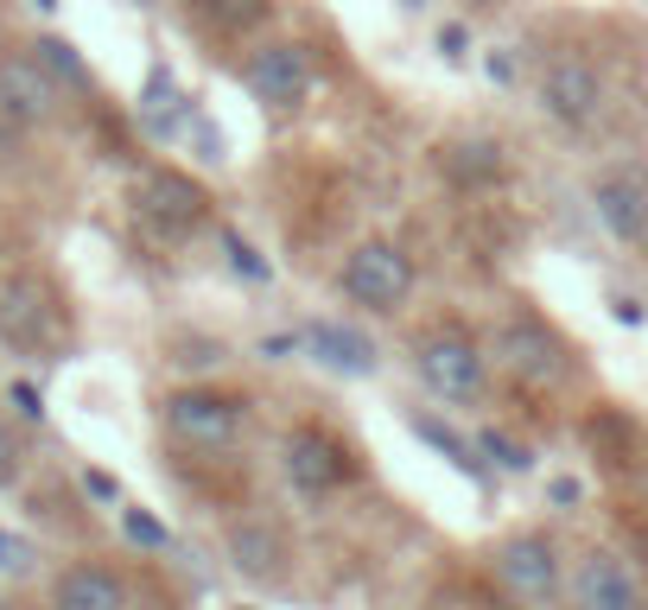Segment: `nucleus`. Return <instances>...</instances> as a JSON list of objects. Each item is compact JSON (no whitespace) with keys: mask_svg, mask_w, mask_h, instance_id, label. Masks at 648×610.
Here are the masks:
<instances>
[{"mask_svg":"<svg viewBox=\"0 0 648 610\" xmlns=\"http://www.w3.org/2000/svg\"><path fill=\"white\" fill-rule=\"evenodd\" d=\"M413 375L439 400H477L490 388V357L458 319H439L413 337Z\"/></svg>","mask_w":648,"mask_h":610,"instance_id":"nucleus-1","label":"nucleus"},{"mask_svg":"<svg viewBox=\"0 0 648 610\" xmlns=\"http://www.w3.org/2000/svg\"><path fill=\"white\" fill-rule=\"evenodd\" d=\"M159 420L179 445H197V452H229L242 432H249L254 407L249 395L236 388H172L159 400Z\"/></svg>","mask_w":648,"mask_h":610,"instance_id":"nucleus-2","label":"nucleus"},{"mask_svg":"<svg viewBox=\"0 0 648 610\" xmlns=\"http://www.w3.org/2000/svg\"><path fill=\"white\" fill-rule=\"evenodd\" d=\"M337 287L350 306L362 312H400L407 299H413V254L400 249V242H382V236H369L357 249L344 254V267H337Z\"/></svg>","mask_w":648,"mask_h":610,"instance_id":"nucleus-3","label":"nucleus"},{"mask_svg":"<svg viewBox=\"0 0 648 610\" xmlns=\"http://www.w3.org/2000/svg\"><path fill=\"white\" fill-rule=\"evenodd\" d=\"M134 216L159 242H191L211 229V191L179 172V166H153L141 184H134Z\"/></svg>","mask_w":648,"mask_h":610,"instance_id":"nucleus-4","label":"nucleus"},{"mask_svg":"<svg viewBox=\"0 0 648 610\" xmlns=\"http://www.w3.org/2000/svg\"><path fill=\"white\" fill-rule=\"evenodd\" d=\"M535 96H540V115L566 134H585L598 128L604 115V71L585 58V51H553L535 76Z\"/></svg>","mask_w":648,"mask_h":610,"instance_id":"nucleus-5","label":"nucleus"},{"mask_svg":"<svg viewBox=\"0 0 648 610\" xmlns=\"http://www.w3.org/2000/svg\"><path fill=\"white\" fill-rule=\"evenodd\" d=\"M280 470L299 497H337L357 477V452L324 427H292L280 439Z\"/></svg>","mask_w":648,"mask_h":610,"instance_id":"nucleus-6","label":"nucleus"},{"mask_svg":"<svg viewBox=\"0 0 648 610\" xmlns=\"http://www.w3.org/2000/svg\"><path fill=\"white\" fill-rule=\"evenodd\" d=\"M496 357H503L521 382H535V388H560V382L573 375V344L547 319H535V312H515V319L496 331Z\"/></svg>","mask_w":648,"mask_h":610,"instance_id":"nucleus-7","label":"nucleus"},{"mask_svg":"<svg viewBox=\"0 0 648 610\" xmlns=\"http://www.w3.org/2000/svg\"><path fill=\"white\" fill-rule=\"evenodd\" d=\"M496 578H503L508 598L547 610L560 591H566V573H560V547H553V535H540V528L508 535L503 547H496Z\"/></svg>","mask_w":648,"mask_h":610,"instance_id":"nucleus-8","label":"nucleus"},{"mask_svg":"<svg viewBox=\"0 0 648 610\" xmlns=\"http://www.w3.org/2000/svg\"><path fill=\"white\" fill-rule=\"evenodd\" d=\"M591 211L616 242L643 249L648 242V166L643 159H611L604 172H591Z\"/></svg>","mask_w":648,"mask_h":610,"instance_id":"nucleus-9","label":"nucleus"},{"mask_svg":"<svg viewBox=\"0 0 648 610\" xmlns=\"http://www.w3.org/2000/svg\"><path fill=\"white\" fill-rule=\"evenodd\" d=\"M242 76H249L261 108H299L312 96V51L299 38H261L249 51V64H242Z\"/></svg>","mask_w":648,"mask_h":610,"instance_id":"nucleus-10","label":"nucleus"},{"mask_svg":"<svg viewBox=\"0 0 648 610\" xmlns=\"http://www.w3.org/2000/svg\"><path fill=\"white\" fill-rule=\"evenodd\" d=\"M566 605L573 610H643V585H636V573L616 560L611 547H591V553H578L573 573H566Z\"/></svg>","mask_w":648,"mask_h":610,"instance_id":"nucleus-11","label":"nucleus"},{"mask_svg":"<svg viewBox=\"0 0 648 610\" xmlns=\"http://www.w3.org/2000/svg\"><path fill=\"white\" fill-rule=\"evenodd\" d=\"M0 337L20 344V350H45L58 337V306L38 274H13L0 280Z\"/></svg>","mask_w":648,"mask_h":610,"instance_id":"nucleus-12","label":"nucleus"},{"mask_svg":"<svg viewBox=\"0 0 648 610\" xmlns=\"http://www.w3.org/2000/svg\"><path fill=\"white\" fill-rule=\"evenodd\" d=\"M0 108H7L20 128L58 115V83H51V71L38 64L33 51H7V58H0Z\"/></svg>","mask_w":648,"mask_h":610,"instance_id":"nucleus-13","label":"nucleus"},{"mask_svg":"<svg viewBox=\"0 0 648 610\" xmlns=\"http://www.w3.org/2000/svg\"><path fill=\"white\" fill-rule=\"evenodd\" d=\"M51 605L58 610H134V598H128V578L115 573V566H103V560H76V566L58 573Z\"/></svg>","mask_w":648,"mask_h":610,"instance_id":"nucleus-14","label":"nucleus"},{"mask_svg":"<svg viewBox=\"0 0 648 610\" xmlns=\"http://www.w3.org/2000/svg\"><path fill=\"white\" fill-rule=\"evenodd\" d=\"M299 344H305L324 369H337V375H375V362H382V357H375V344H369L362 331L331 324V319H312L305 331H299Z\"/></svg>","mask_w":648,"mask_h":610,"instance_id":"nucleus-15","label":"nucleus"},{"mask_svg":"<svg viewBox=\"0 0 648 610\" xmlns=\"http://www.w3.org/2000/svg\"><path fill=\"white\" fill-rule=\"evenodd\" d=\"M439 172L452 184H496L508 172V159L496 141H445L439 146Z\"/></svg>","mask_w":648,"mask_h":610,"instance_id":"nucleus-16","label":"nucleus"},{"mask_svg":"<svg viewBox=\"0 0 648 610\" xmlns=\"http://www.w3.org/2000/svg\"><path fill=\"white\" fill-rule=\"evenodd\" d=\"M33 58L45 64V71H51V83H58V89H96V71H89V64L76 58V45H71V38L45 33V38L33 45Z\"/></svg>","mask_w":648,"mask_h":610,"instance_id":"nucleus-17","label":"nucleus"},{"mask_svg":"<svg viewBox=\"0 0 648 610\" xmlns=\"http://www.w3.org/2000/svg\"><path fill=\"white\" fill-rule=\"evenodd\" d=\"M229 553H236V566H249V573H274V566H280V535L261 528V522H236V528H229Z\"/></svg>","mask_w":648,"mask_h":610,"instance_id":"nucleus-18","label":"nucleus"},{"mask_svg":"<svg viewBox=\"0 0 648 610\" xmlns=\"http://www.w3.org/2000/svg\"><path fill=\"white\" fill-rule=\"evenodd\" d=\"M141 115H146V128H153V134H172L191 108H184V96H179V83H172V76L153 71V83H146V96H141Z\"/></svg>","mask_w":648,"mask_h":610,"instance_id":"nucleus-19","label":"nucleus"},{"mask_svg":"<svg viewBox=\"0 0 648 610\" xmlns=\"http://www.w3.org/2000/svg\"><path fill=\"white\" fill-rule=\"evenodd\" d=\"M197 13L211 20L216 33H229V38H242L254 33L267 13H274V0H197Z\"/></svg>","mask_w":648,"mask_h":610,"instance_id":"nucleus-20","label":"nucleus"},{"mask_svg":"<svg viewBox=\"0 0 648 610\" xmlns=\"http://www.w3.org/2000/svg\"><path fill=\"white\" fill-rule=\"evenodd\" d=\"M121 535L134 540V547H146V553H159V547H172V535H166V522H159V515H146V509H121Z\"/></svg>","mask_w":648,"mask_h":610,"instance_id":"nucleus-21","label":"nucleus"},{"mask_svg":"<svg viewBox=\"0 0 648 610\" xmlns=\"http://www.w3.org/2000/svg\"><path fill=\"white\" fill-rule=\"evenodd\" d=\"M413 432H420L427 445H439V452H445V458H452V465H458V470H470V477L483 470V465H477V458H470V445H465V439H458V432H445V427H439V420H413Z\"/></svg>","mask_w":648,"mask_h":610,"instance_id":"nucleus-22","label":"nucleus"},{"mask_svg":"<svg viewBox=\"0 0 648 610\" xmlns=\"http://www.w3.org/2000/svg\"><path fill=\"white\" fill-rule=\"evenodd\" d=\"M477 452H483L490 465H503V470H528V465H535V452H528V445H515V439H508V432H496V427L477 439Z\"/></svg>","mask_w":648,"mask_h":610,"instance_id":"nucleus-23","label":"nucleus"},{"mask_svg":"<svg viewBox=\"0 0 648 610\" xmlns=\"http://www.w3.org/2000/svg\"><path fill=\"white\" fill-rule=\"evenodd\" d=\"M223 254H229V267H236L242 280H267V261H261V249H254L249 236L229 229V236H223Z\"/></svg>","mask_w":648,"mask_h":610,"instance_id":"nucleus-24","label":"nucleus"},{"mask_svg":"<svg viewBox=\"0 0 648 610\" xmlns=\"http://www.w3.org/2000/svg\"><path fill=\"white\" fill-rule=\"evenodd\" d=\"M0 573H33V547H26V540L20 535H0Z\"/></svg>","mask_w":648,"mask_h":610,"instance_id":"nucleus-25","label":"nucleus"},{"mask_svg":"<svg viewBox=\"0 0 648 610\" xmlns=\"http://www.w3.org/2000/svg\"><path fill=\"white\" fill-rule=\"evenodd\" d=\"M439 58H452V64L470 58V33L458 26V20H445V26H439Z\"/></svg>","mask_w":648,"mask_h":610,"instance_id":"nucleus-26","label":"nucleus"},{"mask_svg":"<svg viewBox=\"0 0 648 610\" xmlns=\"http://www.w3.org/2000/svg\"><path fill=\"white\" fill-rule=\"evenodd\" d=\"M7 400L20 407V420H45V395H38L33 382H13V388H7Z\"/></svg>","mask_w":648,"mask_h":610,"instance_id":"nucleus-27","label":"nucleus"},{"mask_svg":"<svg viewBox=\"0 0 648 610\" xmlns=\"http://www.w3.org/2000/svg\"><path fill=\"white\" fill-rule=\"evenodd\" d=\"M83 490H89L96 503H121V483H115L108 470H83Z\"/></svg>","mask_w":648,"mask_h":610,"instance_id":"nucleus-28","label":"nucleus"},{"mask_svg":"<svg viewBox=\"0 0 648 610\" xmlns=\"http://www.w3.org/2000/svg\"><path fill=\"white\" fill-rule=\"evenodd\" d=\"M13 477H20V439L0 427V483H13Z\"/></svg>","mask_w":648,"mask_h":610,"instance_id":"nucleus-29","label":"nucleus"},{"mask_svg":"<svg viewBox=\"0 0 648 610\" xmlns=\"http://www.w3.org/2000/svg\"><path fill=\"white\" fill-rule=\"evenodd\" d=\"M611 306H616V324H643V319H648V312L636 306V299H629V292H616Z\"/></svg>","mask_w":648,"mask_h":610,"instance_id":"nucleus-30","label":"nucleus"},{"mask_svg":"<svg viewBox=\"0 0 648 610\" xmlns=\"http://www.w3.org/2000/svg\"><path fill=\"white\" fill-rule=\"evenodd\" d=\"M261 350H267V357H274V362H287L292 350H299V337H267V344H261Z\"/></svg>","mask_w":648,"mask_h":610,"instance_id":"nucleus-31","label":"nucleus"},{"mask_svg":"<svg viewBox=\"0 0 648 610\" xmlns=\"http://www.w3.org/2000/svg\"><path fill=\"white\" fill-rule=\"evenodd\" d=\"M33 7H38V13H51V7H58V0H33Z\"/></svg>","mask_w":648,"mask_h":610,"instance_id":"nucleus-32","label":"nucleus"},{"mask_svg":"<svg viewBox=\"0 0 648 610\" xmlns=\"http://www.w3.org/2000/svg\"><path fill=\"white\" fill-rule=\"evenodd\" d=\"M400 7H420V0H400Z\"/></svg>","mask_w":648,"mask_h":610,"instance_id":"nucleus-33","label":"nucleus"},{"mask_svg":"<svg viewBox=\"0 0 648 610\" xmlns=\"http://www.w3.org/2000/svg\"><path fill=\"white\" fill-rule=\"evenodd\" d=\"M643 483H648V465H643Z\"/></svg>","mask_w":648,"mask_h":610,"instance_id":"nucleus-34","label":"nucleus"},{"mask_svg":"<svg viewBox=\"0 0 648 610\" xmlns=\"http://www.w3.org/2000/svg\"><path fill=\"white\" fill-rule=\"evenodd\" d=\"M477 7H490V0H477Z\"/></svg>","mask_w":648,"mask_h":610,"instance_id":"nucleus-35","label":"nucleus"}]
</instances>
